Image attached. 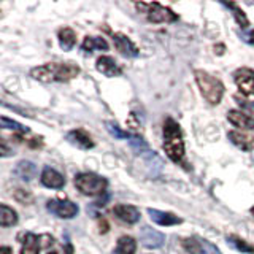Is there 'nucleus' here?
Returning <instances> with one entry per match:
<instances>
[{
    "label": "nucleus",
    "mask_w": 254,
    "mask_h": 254,
    "mask_svg": "<svg viewBox=\"0 0 254 254\" xmlns=\"http://www.w3.org/2000/svg\"><path fill=\"white\" fill-rule=\"evenodd\" d=\"M79 73V67L73 62H48L30 70V76L43 83L70 81Z\"/></svg>",
    "instance_id": "nucleus-1"
},
{
    "label": "nucleus",
    "mask_w": 254,
    "mask_h": 254,
    "mask_svg": "<svg viewBox=\"0 0 254 254\" xmlns=\"http://www.w3.org/2000/svg\"><path fill=\"white\" fill-rule=\"evenodd\" d=\"M164 149L173 162L181 164L185 161V141L178 123L167 118L164 123Z\"/></svg>",
    "instance_id": "nucleus-2"
},
{
    "label": "nucleus",
    "mask_w": 254,
    "mask_h": 254,
    "mask_svg": "<svg viewBox=\"0 0 254 254\" xmlns=\"http://www.w3.org/2000/svg\"><path fill=\"white\" fill-rule=\"evenodd\" d=\"M194 75H195V81L198 87H200V92L205 97V100L208 102L210 105H218L222 99V95H224V84L205 70H195Z\"/></svg>",
    "instance_id": "nucleus-3"
},
{
    "label": "nucleus",
    "mask_w": 254,
    "mask_h": 254,
    "mask_svg": "<svg viewBox=\"0 0 254 254\" xmlns=\"http://www.w3.org/2000/svg\"><path fill=\"white\" fill-rule=\"evenodd\" d=\"M75 186L84 195H100L107 190L108 181L94 173H79L75 177Z\"/></svg>",
    "instance_id": "nucleus-4"
},
{
    "label": "nucleus",
    "mask_w": 254,
    "mask_h": 254,
    "mask_svg": "<svg viewBox=\"0 0 254 254\" xmlns=\"http://www.w3.org/2000/svg\"><path fill=\"white\" fill-rule=\"evenodd\" d=\"M138 11H143L146 14L149 22H173L178 19V16L175 14L170 8L162 6L161 3H135Z\"/></svg>",
    "instance_id": "nucleus-5"
},
{
    "label": "nucleus",
    "mask_w": 254,
    "mask_h": 254,
    "mask_svg": "<svg viewBox=\"0 0 254 254\" xmlns=\"http://www.w3.org/2000/svg\"><path fill=\"white\" fill-rule=\"evenodd\" d=\"M183 248L189 254H221V251L210 243L208 240L200 237H189L183 240Z\"/></svg>",
    "instance_id": "nucleus-6"
},
{
    "label": "nucleus",
    "mask_w": 254,
    "mask_h": 254,
    "mask_svg": "<svg viewBox=\"0 0 254 254\" xmlns=\"http://www.w3.org/2000/svg\"><path fill=\"white\" fill-rule=\"evenodd\" d=\"M46 208L50 210L53 214H56L58 218H62V219H71L75 218L79 208L78 205L70 202V200H58V198H54V200H50L46 203Z\"/></svg>",
    "instance_id": "nucleus-7"
},
{
    "label": "nucleus",
    "mask_w": 254,
    "mask_h": 254,
    "mask_svg": "<svg viewBox=\"0 0 254 254\" xmlns=\"http://www.w3.org/2000/svg\"><path fill=\"white\" fill-rule=\"evenodd\" d=\"M235 84L245 95H254V70L251 68H238L234 73Z\"/></svg>",
    "instance_id": "nucleus-8"
},
{
    "label": "nucleus",
    "mask_w": 254,
    "mask_h": 254,
    "mask_svg": "<svg viewBox=\"0 0 254 254\" xmlns=\"http://www.w3.org/2000/svg\"><path fill=\"white\" fill-rule=\"evenodd\" d=\"M140 240L141 245L145 246L148 250H156V248H161L165 242V235L157 232V230L151 229L149 226H143L140 229Z\"/></svg>",
    "instance_id": "nucleus-9"
},
{
    "label": "nucleus",
    "mask_w": 254,
    "mask_h": 254,
    "mask_svg": "<svg viewBox=\"0 0 254 254\" xmlns=\"http://www.w3.org/2000/svg\"><path fill=\"white\" fill-rule=\"evenodd\" d=\"M113 43H115V48L121 53L124 58H137L140 54L138 53V48L133 45L132 40L124 35V34H115L113 35Z\"/></svg>",
    "instance_id": "nucleus-10"
},
{
    "label": "nucleus",
    "mask_w": 254,
    "mask_h": 254,
    "mask_svg": "<svg viewBox=\"0 0 254 254\" xmlns=\"http://www.w3.org/2000/svg\"><path fill=\"white\" fill-rule=\"evenodd\" d=\"M227 119L232 126L240 127V129H243V130H253L254 129V118L250 116L248 113H245V111L230 110L227 113Z\"/></svg>",
    "instance_id": "nucleus-11"
},
{
    "label": "nucleus",
    "mask_w": 254,
    "mask_h": 254,
    "mask_svg": "<svg viewBox=\"0 0 254 254\" xmlns=\"http://www.w3.org/2000/svg\"><path fill=\"white\" fill-rule=\"evenodd\" d=\"M113 213L119 221L127 222V224H135L140 221V211L133 205H116Z\"/></svg>",
    "instance_id": "nucleus-12"
},
{
    "label": "nucleus",
    "mask_w": 254,
    "mask_h": 254,
    "mask_svg": "<svg viewBox=\"0 0 254 254\" xmlns=\"http://www.w3.org/2000/svg\"><path fill=\"white\" fill-rule=\"evenodd\" d=\"M40 180H42L43 186L51 188V189H61L65 185V178H64L58 170L51 169V167H45Z\"/></svg>",
    "instance_id": "nucleus-13"
},
{
    "label": "nucleus",
    "mask_w": 254,
    "mask_h": 254,
    "mask_svg": "<svg viewBox=\"0 0 254 254\" xmlns=\"http://www.w3.org/2000/svg\"><path fill=\"white\" fill-rule=\"evenodd\" d=\"M95 67H97V70L100 71V73H103L105 76H110V78L119 76L123 73L121 67H119L116 64V61L113 58H110V56H102V58H99Z\"/></svg>",
    "instance_id": "nucleus-14"
},
{
    "label": "nucleus",
    "mask_w": 254,
    "mask_h": 254,
    "mask_svg": "<svg viewBox=\"0 0 254 254\" xmlns=\"http://www.w3.org/2000/svg\"><path fill=\"white\" fill-rule=\"evenodd\" d=\"M148 214H149V218L159 226H175V224H180L181 222V219L178 216H175L173 213H169V211L148 208Z\"/></svg>",
    "instance_id": "nucleus-15"
},
{
    "label": "nucleus",
    "mask_w": 254,
    "mask_h": 254,
    "mask_svg": "<svg viewBox=\"0 0 254 254\" xmlns=\"http://www.w3.org/2000/svg\"><path fill=\"white\" fill-rule=\"evenodd\" d=\"M227 137L237 148H240L243 151H251L254 148V138L248 133H243L240 130H230L227 133Z\"/></svg>",
    "instance_id": "nucleus-16"
},
{
    "label": "nucleus",
    "mask_w": 254,
    "mask_h": 254,
    "mask_svg": "<svg viewBox=\"0 0 254 254\" xmlns=\"http://www.w3.org/2000/svg\"><path fill=\"white\" fill-rule=\"evenodd\" d=\"M67 140L71 143V145H75V146L81 148V149H91V148H94L92 138L84 130H81V129L68 132L67 133Z\"/></svg>",
    "instance_id": "nucleus-17"
},
{
    "label": "nucleus",
    "mask_w": 254,
    "mask_h": 254,
    "mask_svg": "<svg viewBox=\"0 0 254 254\" xmlns=\"http://www.w3.org/2000/svg\"><path fill=\"white\" fill-rule=\"evenodd\" d=\"M14 175L22 181H32L37 177V165L30 161H21L14 169Z\"/></svg>",
    "instance_id": "nucleus-18"
},
{
    "label": "nucleus",
    "mask_w": 254,
    "mask_h": 254,
    "mask_svg": "<svg viewBox=\"0 0 254 254\" xmlns=\"http://www.w3.org/2000/svg\"><path fill=\"white\" fill-rule=\"evenodd\" d=\"M76 43V34L73 29L64 27L59 30V45L64 51H70Z\"/></svg>",
    "instance_id": "nucleus-19"
},
{
    "label": "nucleus",
    "mask_w": 254,
    "mask_h": 254,
    "mask_svg": "<svg viewBox=\"0 0 254 254\" xmlns=\"http://www.w3.org/2000/svg\"><path fill=\"white\" fill-rule=\"evenodd\" d=\"M16 222H18V213L5 203L0 205V226L10 227V226H14Z\"/></svg>",
    "instance_id": "nucleus-20"
},
{
    "label": "nucleus",
    "mask_w": 254,
    "mask_h": 254,
    "mask_svg": "<svg viewBox=\"0 0 254 254\" xmlns=\"http://www.w3.org/2000/svg\"><path fill=\"white\" fill-rule=\"evenodd\" d=\"M40 237L35 234H26L22 242V250L21 254H38L40 253Z\"/></svg>",
    "instance_id": "nucleus-21"
},
{
    "label": "nucleus",
    "mask_w": 254,
    "mask_h": 254,
    "mask_svg": "<svg viewBox=\"0 0 254 254\" xmlns=\"http://www.w3.org/2000/svg\"><path fill=\"white\" fill-rule=\"evenodd\" d=\"M81 48H83V51H86V53H92L94 50H103V51H105V50H108V43L100 37H89V35H87L83 40Z\"/></svg>",
    "instance_id": "nucleus-22"
},
{
    "label": "nucleus",
    "mask_w": 254,
    "mask_h": 254,
    "mask_svg": "<svg viewBox=\"0 0 254 254\" xmlns=\"http://www.w3.org/2000/svg\"><path fill=\"white\" fill-rule=\"evenodd\" d=\"M137 251V242L132 237L123 235L119 237L118 245H116V253L118 254H135Z\"/></svg>",
    "instance_id": "nucleus-23"
},
{
    "label": "nucleus",
    "mask_w": 254,
    "mask_h": 254,
    "mask_svg": "<svg viewBox=\"0 0 254 254\" xmlns=\"http://www.w3.org/2000/svg\"><path fill=\"white\" fill-rule=\"evenodd\" d=\"M222 5L227 6L229 10H232V13H234V18H235V21H237L238 26L243 27V29H246V27L250 26V21H248V18H246L245 11H243L242 8L238 6L237 3H232V2H222Z\"/></svg>",
    "instance_id": "nucleus-24"
},
{
    "label": "nucleus",
    "mask_w": 254,
    "mask_h": 254,
    "mask_svg": "<svg viewBox=\"0 0 254 254\" xmlns=\"http://www.w3.org/2000/svg\"><path fill=\"white\" fill-rule=\"evenodd\" d=\"M227 242L234 246V248L237 251H242V253H248V254H254V246L250 245L246 240H243V238L240 237H235V235H230L227 238Z\"/></svg>",
    "instance_id": "nucleus-25"
},
{
    "label": "nucleus",
    "mask_w": 254,
    "mask_h": 254,
    "mask_svg": "<svg viewBox=\"0 0 254 254\" xmlns=\"http://www.w3.org/2000/svg\"><path fill=\"white\" fill-rule=\"evenodd\" d=\"M145 162L149 169H153V172H151L153 175L161 173L162 167H164V162L161 161V157L156 156L154 153H151V151H148V154H145Z\"/></svg>",
    "instance_id": "nucleus-26"
},
{
    "label": "nucleus",
    "mask_w": 254,
    "mask_h": 254,
    "mask_svg": "<svg viewBox=\"0 0 254 254\" xmlns=\"http://www.w3.org/2000/svg\"><path fill=\"white\" fill-rule=\"evenodd\" d=\"M105 127H107V130L113 135L115 138H118V140H124V138H130V135L127 133L126 130H123L121 127H119L118 124H115V123H111V121H107L105 123Z\"/></svg>",
    "instance_id": "nucleus-27"
},
{
    "label": "nucleus",
    "mask_w": 254,
    "mask_h": 254,
    "mask_svg": "<svg viewBox=\"0 0 254 254\" xmlns=\"http://www.w3.org/2000/svg\"><path fill=\"white\" fill-rule=\"evenodd\" d=\"M0 123H2V127L3 129H11V130H16V132H29V127H24L22 124L13 121V119H8L6 116H2L0 118Z\"/></svg>",
    "instance_id": "nucleus-28"
},
{
    "label": "nucleus",
    "mask_w": 254,
    "mask_h": 254,
    "mask_svg": "<svg viewBox=\"0 0 254 254\" xmlns=\"http://www.w3.org/2000/svg\"><path fill=\"white\" fill-rule=\"evenodd\" d=\"M13 197L22 205H30L32 202H34V197H32V194L29 192V190H24V189H14Z\"/></svg>",
    "instance_id": "nucleus-29"
},
{
    "label": "nucleus",
    "mask_w": 254,
    "mask_h": 254,
    "mask_svg": "<svg viewBox=\"0 0 254 254\" xmlns=\"http://www.w3.org/2000/svg\"><path fill=\"white\" fill-rule=\"evenodd\" d=\"M129 145L130 148L135 151V153H148V143L143 140V138H138V137H130L129 140Z\"/></svg>",
    "instance_id": "nucleus-30"
},
{
    "label": "nucleus",
    "mask_w": 254,
    "mask_h": 254,
    "mask_svg": "<svg viewBox=\"0 0 254 254\" xmlns=\"http://www.w3.org/2000/svg\"><path fill=\"white\" fill-rule=\"evenodd\" d=\"M242 38L245 40L246 43L254 45V30H251V32H242Z\"/></svg>",
    "instance_id": "nucleus-31"
},
{
    "label": "nucleus",
    "mask_w": 254,
    "mask_h": 254,
    "mask_svg": "<svg viewBox=\"0 0 254 254\" xmlns=\"http://www.w3.org/2000/svg\"><path fill=\"white\" fill-rule=\"evenodd\" d=\"M0 145H2V156L6 157L8 154H10V149H8V146H6V140L2 138V143H0Z\"/></svg>",
    "instance_id": "nucleus-32"
},
{
    "label": "nucleus",
    "mask_w": 254,
    "mask_h": 254,
    "mask_svg": "<svg viewBox=\"0 0 254 254\" xmlns=\"http://www.w3.org/2000/svg\"><path fill=\"white\" fill-rule=\"evenodd\" d=\"M42 138H32V141L29 143V145L32 146V148H37V146H42Z\"/></svg>",
    "instance_id": "nucleus-33"
},
{
    "label": "nucleus",
    "mask_w": 254,
    "mask_h": 254,
    "mask_svg": "<svg viewBox=\"0 0 254 254\" xmlns=\"http://www.w3.org/2000/svg\"><path fill=\"white\" fill-rule=\"evenodd\" d=\"M107 232H108V224H107V221L103 219L100 222V234H107Z\"/></svg>",
    "instance_id": "nucleus-34"
},
{
    "label": "nucleus",
    "mask_w": 254,
    "mask_h": 254,
    "mask_svg": "<svg viewBox=\"0 0 254 254\" xmlns=\"http://www.w3.org/2000/svg\"><path fill=\"white\" fill-rule=\"evenodd\" d=\"M0 254H13V250L8 248V246H2L0 248Z\"/></svg>",
    "instance_id": "nucleus-35"
},
{
    "label": "nucleus",
    "mask_w": 254,
    "mask_h": 254,
    "mask_svg": "<svg viewBox=\"0 0 254 254\" xmlns=\"http://www.w3.org/2000/svg\"><path fill=\"white\" fill-rule=\"evenodd\" d=\"M65 254H73V246H71L70 243L65 245Z\"/></svg>",
    "instance_id": "nucleus-36"
},
{
    "label": "nucleus",
    "mask_w": 254,
    "mask_h": 254,
    "mask_svg": "<svg viewBox=\"0 0 254 254\" xmlns=\"http://www.w3.org/2000/svg\"><path fill=\"white\" fill-rule=\"evenodd\" d=\"M48 254H58V253H56V251H51V253H48Z\"/></svg>",
    "instance_id": "nucleus-37"
},
{
    "label": "nucleus",
    "mask_w": 254,
    "mask_h": 254,
    "mask_svg": "<svg viewBox=\"0 0 254 254\" xmlns=\"http://www.w3.org/2000/svg\"><path fill=\"white\" fill-rule=\"evenodd\" d=\"M251 213H253V214H254V206H253V208H251Z\"/></svg>",
    "instance_id": "nucleus-38"
},
{
    "label": "nucleus",
    "mask_w": 254,
    "mask_h": 254,
    "mask_svg": "<svg viewBox=\"0 0 254 254\" xmlns=\"http://www.w3.org/2000/svg\"><path fill=\"white\" fill-rule=\"evenodd\" d=\"M253 107H254V103H253Z\"/></svg>",
    "instance_id": "nucleus-39"
}]
</instances>
